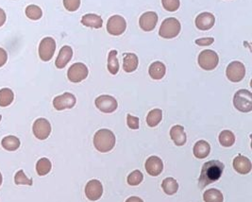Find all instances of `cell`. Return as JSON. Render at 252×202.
<instances>
[{"instance_id":"cell-1","label":"cell","mask_w":252,"mask_h":202,"mask_svg":"<svg viewBox=\"0 0 252 202\" xmlns=\"http://www.w3.org/2000/svg\"><path fill=\"white\" fill-rule=\"evenodd\" d=\"M224 168V163L217 160H211L205 162L201 168L198 180L199 188L204 189L210 183L217 182L221 178Z\"/></svg>"},{"instance_id":"cell-2","label":"cell","mask_w":252,"mask_h":202,"mask_svg":"<svg viewBox=\"0 0 252 202\" xmlns=\"http://www.w3.org/2000/svg\"><path fill=\"white\" fill-rule=\"evenodd\" d=\"M116 143V138L112 130L101 129L94 136V145L99 152L107 153L111 151Z\"/></svg>"},{"instance_id":"cell-3","label":"cell","mask_w":252,"mask_h":202,"mask_svg":"<svg viewBox=\"0 0 252 202\" xmlns=\"http://www.w3.org/2000/svg\"><path fill=\"white\" fill-rule=\"evenodd\" d=\"M181 29L182 25L180 21L177 18L169 17L163 21L159 30V35L165 39H173L180 34Z\"/></svg>"},{"instance_id":"cell-4","label":"cell","mask_w":252,"mask_h":202,"mask_svg":"<svg viewBox=\"0 0 252 202\" xmlns=\"http://www.w3.org/2000/svg\"><path fill=\"white\" fill-rule=\"evenodd\" d=\"M233 105L241 113H251L252 111V94L247 89L237 91L233 97Z\"/></svg>"},{"instance_id":"cell-5","label":"cell","mask_w":252,"mask_h":202,"mask_svg":"<svg viewBox=\"0 0 252 202\" xmlns=\"http://www.w3.org/2000/svg\"><path fill=\"white\" fill-rule=\"evenodd\" d=\"M219 62V57L217 53L211 49H206L199 53L198 55V64L206 71H211L216 68Z\"/></svg>"},{"instance_id":"cell-6","label":"cell","mask_w":252,"mask_h":202,"mask_svg":"<svg viewBox=\"0 0 252 202\" xmlns=\"http://www.w3.org/2000/svg\"><path fill=\"white\" fill-rule=\"evenodd\" d=\"M226 75L230 81L240 82L244 80L246 76V67L241 61H234L228 65L226 69Z\"/></svg>"},{"instance_id":"cell-7","label":"cell","mask_w":252,"mask_h":202,"mask_svg":"<svg viewBox=\"0 0 252 202\" xmlns=\"http://www.w3.org/2000/svg\"><path fill=\"white\" fill-rule=\"evenodd\" d=\"M39 57L42 61H49L56 51V42L52 37L43 38L39 44Z\"/></svg>"},{"instance_id":"cell-8","label":"cell","mask_w":252,"mask_h":202,"mask_svg":"<svg viewBox=\"0 0 252 202\" xmlns=\"http://www.w3.org/2000/svg\"><path fill=\"white\" fill-rule=\"evenodd\" d=\"M89 74L87 66L83 62H76L72 64L67 71V78L73 83H79L84 81Z\"/></svg>"},{"instance_id":"cell-9","label":"cell","mask_w":252,"mask_h":202,"mask_svg":"<svg viewBox=\"0 0 252 202\" xmlns=\"http://www.w3.org/2000/svg\"><path fill=\"white\" fill-rule=\"evenodd\" d=\"M126 29V22L120 15H112L107 23V31L113 36L122 35Z\"/></svg>"},{"instance_id":"cell-10","label":"cell","mask_w":252,"mask_h":202,"mask_svg":"<svg viewBox=\"0 0 252 202\" xmlns=\"http://www.w3.org/2000/svg\"><path fill=\"white\" fill-rule=\"evenodd\" d=\"M95 104L99 111L105 114H112L116 111L118 107L117 101L113 97L109 95L99 96L96 99Z\"/></svg>"},{"instance_id":"cell-11","label":"cell","mask_w":252,"mask_h":202,"mask_svg":"<svg viewBox=\"0 0 252 202\" xmlns=\"http://www.w3.org/2000/svg\"><path fill=\"white\" fill-rule=\"evenodd\" d=\"M32 131L37 139L45 140L51 133V125L47 119L38 118L33 123Z\"/></svg>"},{"instance_id":"cell-12","label":"cell","mask_w":252,"mask_h":202,"mask_svg":"<svg viewBox=\"0 0 252 202\" xmlns=\"http://www.w3.org/2000/svg\"><path fill=\"white\" fill-rule=\"evenodd\" d=\"M76 103L77 99L73 94L64 93L53 100V107L57 111H63L66 109H72Z\"/></svg>"},{"instance_id":"cell-13","label":"cell","mask_w":252,"mask_h":202,"mask_svg":"<svg viewBox=\"0 0 252 202\" xmlns=\"http://www.w3.org/2000/svg\"><path fill=\"white\" fill-rule=\"evenodd\" d=\"M103 194L102 183L98 180H91L85 186V195L91 202H97Z\"/></svg>"},{"instance_id":"cell-14","label":"cell","mask_w":252,"mask_h":202,"mask_svg":"<svg viewBox=\"0 0 252 202\" xmlns=\"http://www.w3.org/2000/svg\"><path fill=\"white\" fill-rule=\"evenodd\" d=\"M158 23V15L155 12H147L141 15L139 26L144 31H152Z\"/></svg>"},{"instance_id":"cell-15","label":"cell","mask_w":252,"mask_h":202,"mask_svg":"<svg viewBox=\"0 0 252 202\" xmlns=\"http://www.w3.org/2000/svg\"><path fill=\"white\" fill-rule=\"evenodd\" d=\"M145 168L148 175L157 177L164 170V162L161 158L157 156H150L146 162Z\"/></svg>"},{"instance_id":"cell-16","label":"cell","mask_w":252,"mask_h":202,"mask_svg":"<svg viewBox=\"0 0 252 202\" xmlns=\"http://www.w3.org/2000/svg\"><path fill=\"white\" fill-rule=\"evenodd\" d=\"M196 29L199 30H209L214 26L215 23V17L210 13H202L197 15L196 18Z\"/></svg>"},{"instance_id":"cell-17","label":"cell","mask_w":252,"mask_h":202,"mask_svg":"<svg viewBox=\"0 0 252 202\" xmlns=\"http://www.w3.org/2000/svg\"><path fill=\"white\" fill-rule=\"evenodd\" d=\"M73 57V49L69 45H63L56 59L55 65L58 69L64 68Z\"/></svg>"},{"instance_id":"cell-18","label":"cell","mask_w":252,"mask_h":202,"mask_svg":"<svg viewBox=\"0 0 252 202\" xmlns=\"http://www.w3.org/2000/svg\"><path fill=\"white\" fill-rule=\"evenodd\" d=\"M233 168L235 169V171L242 175L251 173L252 169V162L245 156L238 155L233 160Z\"/></svg>"},{"instance_id":"cell-19","label":"cell","mask_w":252,"mask_h":202,"mask_svg":"<svg viewBox=\"0 0 252 202\" xmlns=\"http://www.w3.org/2000/svg\"><path fill=\"white\" fill-rule=\"evenodd\" d=\"M170 137L174 144L178 146H182L186 144L187 137L184 131V128L181 125H175L170 130Z\"/></svg>"},{"instance_id":"cell-20","label":"cell","mask_w":252,"mask_h":202,"mask_svg":"<svg viewBox=\"0 0 252 202\" xmlns=\"http://www.w3.org/2000/svg\"><path fill=\"white\" fill-rule=\"evenodd\" d=\"M139 64V60L134 53H125L123 55V69L126 73L134 72Z\"/></svg>"},{"instance_id":"cell-21","label":"cell","mask_w":252,"mask_h":202,"mask_svg":"<svg viewBox=\"0 0 252 202\" xmlns=\"http://www.w3.org/2000/svg\"><path fill=\"white\" fill-rule=\"evenodd\" d=\"M167 73V67L162 61H154L153 63L150 64L148 74L151 79L155 81H160L162 80Z\"/></svg>"},{"instance_id":"cell-22","label":"cell","mask_w":252,"mask_h":202,"mask_svg":"<svg viewBox=\"0 0 252 202\" xmlns=\"http://www.w3.org/2000/svg\"><path fill=\"white\" fill-rule=\"evenodd\" d=\"M194 155L197 159H205L209 156L210 152V145L207 141H197L194 145Z\"/></svg>"},{"instance_id":"cell-23","label":"cell","mask_w":252,"mask_h":202,"mask_svg":"<svg viewBox=\"0 0 252 202\" xmlns=\"http://www.w3.org/2000/svg\"><path fill=\"white\" fill-rule=\"evenodd\" d=\"M82 24L88 28L100 29V28H102L103 20H102L101 16H99V15H95V14H87L83 16Z\"/></svg>"},{"instance_id":"cell-24","label":"cell","mask_w":252,"mask_h":202,"mask_svg":"<svg viewBox=\"0 0 252 202\" xmlns=\"http://www.w3.org/2000/svg\"><path fill=\"white\" fill-rule=\"evenodd\" d=\"M20 144H21V142H20L19 138H17L16 136H14V135L6 136L1 141V145L3 146V148L8 150V151L17 150L20 147Z\"/></svg>"},{"instance_id":"cell-25","label":"cell","mask_w":252,"mask_h":202,"mask_svg":"<svg viewBox=\"0 0 252 202\" xmlns=\"http://www.w3.org/2000/svg\"><path fill=\"white\" fill-rule=\"evenodd\" d=\"M203 200L205 202H223L224 197L222 192L218 189L210 188L203 194Z\"/></svg>"},{"instance_id":"cell-26","label":"cell","mask_w":252,"mask_h":202,"mask_svg":"<svg viewBox=\"0 0 252 202\" xmlns=\"http://www.w3.org/2000/svg\"><path fill=\"white\" fill-rule=\"evenodd\" d=\"M163 119V111L161 109L151 110L147 116V124L150 128H154L158 126Z\"/></svg>"},{"instance_id":"cell-27","label":"cell","mask_w":252,"mask_h":202,"mask_svg":"<svg viewBox=\"0 0 252 202\" xmlns=\"http://www.w3.org/2000/svg\"><path fill=\"white\" fill-rule=\"evenodd\" d=\"M162 188H163L164 192L167 195L172 196V195H174V194H176L178 192V190H179V183L173 178H167L162 182Z\"/></svg>"},{"instance_id":"cell-28","label":"cell","mask_w":252,"mask_h":202,"mask_svg":"<svg viewBox=\"0 0 252 202\" xmlns=\"http://www.w3.org/2000/svg\"><path fill=\"white\" fill-rule=\"evenodd\" d=\"M14 100L13 90L10 88H3L0 90V107L5 108L10 106Z\"/></svg>"},{"instance_id":"cell-29","label":"cell","mask_w":252,"mask_h":202,"mask_svg":"<svg viewBox=\"0 0 252 202\" xmlns=\"http://www.w3.org/2000/svg\"><path fill=\"white\" fill-rule=\"evenodd\" d=\"M219 143L225 147H231L235 143V135L231 130H223L219 134Z\"/></svg>"},{"instance_id":"cell-30","label":"cell","mask_w":252,"mask_h":202,"mask_svg":"<svg viewBox=\"0 0 252 202\" xmlns=\"http://www.w3.org/2000/svg\"><path fill=\"white\" fill-rule=\"evenodd\" d=\"M118 52L116 50H111L108 56V70L112 75H116L119 71V61L117 59Z\"/></svg>"},{"instance_id":"cell-31","label":"cell","mask_w":252,"mask_h":202,"mask_svg":"<svg viewBox=\"0 0 252 202\" xmlns=\"http://www.w3.org/2000/svg\"><path fill=\"white\" fill-rule=\"evenodd\" d=\"M52 169V163L47 158H41L36 163V172L39 176H45Z\"/></svg>"},{"instance_id":"cell-32","label":"cell","mask_w":252,"mask_h":202,"mask_svg":"<svg viewBox=\"0 0 252 202\" xmlns=\"http://www.w3.org/2000/svg\"><path fill=\"white\" fill-rule=\"evenodd\" d=\"M25 13H26L27 17L30 20L36 21V20H39L42 18V9L37 5H28V7L26 8Z\"/></svg>"},{"instance_id":"cell-33","label":"cell","mask_w":252,"mask_h":202,"mask_svg":"<svg viewBox=\"0 0 252 202\" xmlns=\"http://www.w3.org/2000/svg\"><path fill=\"white\" fill-rule=\"evenodd\" d=\"M14 182L16 185H28L31 186L33 182L31 179H28L23 170L17 171L14 176Z\"/></svg>"},{"instance_id":"cell-34","label":"cell","mask_w":252,"mask_h":202,"mask_svg":"<svg viewBox=\"0 0 252 202\" xmlns=\"http://www.w3.org/2000/svg\"><path fill=\"white\" fill-rule=\"evenodd\" d=\"M144 180V175L141 172L140 170H134L127 176V183L131 186H136L139 185Z\"/></svg>"},{"instance_id":"cell-35","label":"cell","mask_w":252,"mask_h":202,"mask_svg":"<svg viewBox=\"0 0 252 202\" xmlns=\"http://www.w3.org/2000/svg\"><path fill=\"white\" fill-rule=\"evenodd\" d=\"M162 4L165 10H167L170 13H174L178 11L181 6L180 0H162Z\"/></svg>"},{"instance_id":"cell-36","label":"cell","mask_w":252,"mask_h":202,"mask_svg":"<svg viewBox=\"0 0 252 202\" xmlns=\"http://www.w3.org/2000/svg\"><path fill=\"white\" fill-rule=\"evenodd\" d=\"M63 6L68 12H76L81 6V0H63Z\"/></svg>"},{"instance_id":"cell-37","label":"cell","mask_w":252,"mask_h":202,"mask_svg":"<svg viewBox=\"0 0 252 202\" xmlns=\"http://www.w3.org/2000/svg\"><path fill=\"white\" fill-rule=\"evenodd\" d=\"M126 124L127 127L131 130H138L140 127V120L138 117L136 116H131V115H127L126 116Z\"/></svg>"},{"instance_id":"cell-38","label":"cell","mask_w":252,"mask_h":202,"mask_svg":"<svg viewBox=\"0 0 252 202\" xmlns=\"http://www.w3.org/2000/svg\"><path fill=\"white\" fill-rule=\"evenodd\" d=\"M214 42V39L211 38V37H207V38H199V39H196L195 41V43L199 45V46H208L212 44Z\"/></svg>"},{"instance_id":"cell-39","label":"cell","mask_w":252,"mask_h":202,"mask_svg":"<svg viewBox=\"0 0 252 202\" xmlns=\"http://www.w3.org/2000/svg\"><path fill=\"white\" fill-rule=\"evenodd\" d=\"M7 61H8V53H7V51L4 48L0 47V67L4 66L6 64Z\"/></svg>"},{"instance_id":"cell-40","label":"cell","mask_w":252,"mask_h":202,"mask_svg":"<svg viewBox=\"0 0 252 202\" xmlns=\"http://www.w3.org/2000/svg\"><path fill=\"white\" fill-rule=\"evenodd\" d=\"M6 20H7L6 13L3 9L0 8V27H2L6 23Z\"/></svg>"},{"instance_id":"cell-41","label":"cell","mask_w":252,"mask_h":202,"mask_svg":"<svg viewBox=\"0 0 252 202\" xmlns=\"http://www.w3.org/2000/svg\"><path fill=\"white\" fill-rule=\"evenodd\" d=\"M126 202H144L143 200L138 197H130L126 200Z\"/></svg>"},{"instance_id":"cell-42","label":"cell","mask_w":252,"mask_h":202,"mask_svg":"<svg viewBox=\"0 0 252 202\" xmlns=\"http://www.w3.org/2000/svg\"><path fill=\"white\" fill-rule=\"evenodd\" d=\"M2 182H3V178H2V174L0 173V186L2 184Z\"/></svg>"},{"instance_id":"cell-43","label":"cell","mask_w":252,"mask_h":202,"mask_svg":"<svg viewBox=\"0 0 252 202\" xmlns=\"http://www.w3.org/2000/svg\"><path fill=\"white\" fill-rule=\"evenodd\" d=\"M1 119H2V116H1V115H0V121H1Z\"/></svg>"}]
</instances>
